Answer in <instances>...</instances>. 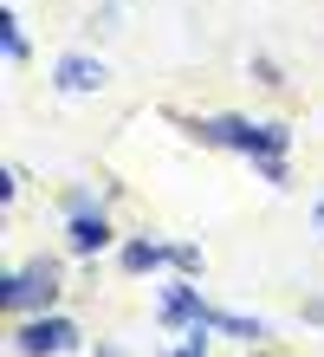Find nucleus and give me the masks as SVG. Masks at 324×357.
Here are the masks:
<instances>
[{
	"label": "nucleus",
	"mask_w": 324,
	"mask_h": 357,
	"mask_svg": "<svg viewBox=\"0 0 324 357\" xmlns=\"http://www.w3.org/2000/svg\"><path fill=\"white\" fill-rule=\"evenodd\" d=\"M156 266H176V247H162V241H130L123 247V273H156Z\"/></svg>",
	"instance_id": "obj_6"
},
{
	"label": "nucleus",
	"mask_w": 324,
	"mask_h": 357,
	"mask_svg": "<svg viewBox=\"0 0 324 357\" xmlns=\"http://www.w3.org/2000/svg\"><path fill=\"white\" fill-rule=\"evenodd\" d=\"M0 46H7V59H13V66L33 52V46H26V26H20V13H7V20H0Z\"/></svg>",
	"instance_id": "obj_8"
},
{
	"label": "nucleus",
	"mask_w": 324,
	"mask_h": 357,
	"mask_svg": "<svg viewBox=\"0 0 324 357\" xmlns=\"http://www.w3.org/2000/svg\"><path fill=\"white\" fill-rule=\"evenodd\" d=\"M65 247H72V254H104V247H111V221H104V208H84V215H72L65 221Z\"/></svg>",
	"instance_id": "obj_4"
},
{
	"label": "nucleus",
	"mask_w": 324,
	"mask_h": 357,
	"mask_svg": "<svg viewBox=\"0 0 324 357\" xmlns=\"http://www.w3.org/2000/svg\"><path fill=\"white\" fill-rule=\"evenodd\" d=\"M214 331H227V338H266V325L240 319V312H214Z\"/></svg>",
	"instance_id": "obj_7"
},
{
	"label": "nucleus",
	"mask_w": 324,
	"mask_h": 357,
	"mask_svg": "<svg viewBox=\"0 0 324 357\" xmlns=\"http://www.w3.org/2000/svg\"><path fill=\"white\" fill-rule=\"evenodd\" d=\"M176 273H201V247H176Z\"/></svg>",
	"instance_id": "obj_10"
},
{
	"label": "nucleus",
	"mask_w": 324,
	"mask_h": 357,
	"mask_svg": "<svg viewBox=\"0 0 324 357\" xmlns=\"http://www.w3.org/2000/svg\"><path fill=\"white\" fill-rule=\"evenodd\" d=\"M52 299H59V266L52 260H26V266H13L7 280H0V305H7L13 319L52 312Z\"/></svg>",
	"instance_id": "obj_1"
},
{
	"label": "nucleus",
	"mask_w": 324,
	"mask_h": 357,
	"mask_svg": "<svg viewBox=\"0 0 324 357\" xmlns=\"http://www.w3.org/2000/svg\"><path fill=\"white\" fill-rule=\"evenodd\" d=\"M305 319H311V325H324V299H311V305H305Z\"/></svg>",
	"instance_id": "obj_12"
},
{
	"label": "nucleus",
	"mask_w": 324,
	"mask_h": 357,
	"mask_svg": "<svg viewBox=\"0 0 324 357\" xmlns=\"http://www.w3.org/2000/svg\"><path fill=\"white\" fill-rule=\"evenodd\" d=\"M253 78H259V85H286V78H279V66H272V59H253Z\"/></svg>",
	"instance_id": "obj_11"
},
{
	"label": "nucleus",
	"mask_w": 324,
	"mask_h": 357,
	"mask_svg": "<svg viewBox=\"0 0 324 357\" xmlns=\"http://www.w3.org/2000/svg\"><path fill=\"white\" fill-rule=\"evenodd\" d=\"M162 357H208V325H194L188 338H182L176 351H162Z\"/></svg>",
	"instance_id": "obj_9"
},
{
	"label": "nucleus",
	"mask_w": 324,
	"mask_h": 357,
	"mask_svg": "<svg viewBox=\"0 0 324 357\" xmlns=\"http://www.w3.org/2000/svg\"><path fill=\"white\" fill-rule=\"evenodd\" d=\"M13 344L20 357H65V351H78V325L59 319V312H33V319H20Z\"/></svg>",
	"instance_id": "obj_2"
},
{
	"label": "nucleus",
	"mask_w": 324,
	"mask_h": 357,
	"mask_svg": "<svg viewBox=\"0 0 324 357\" xmlns=\"http://www.w3.org/2000/svg\"><path fill=\"white\" fill-rule=\"evenodd\" d=\"M318 227H324V208H318Z\"/></svg>",
	"instance_id": "obj_13"
},
{
	"label": "nucleus",
	"mask_w": 324,
	"mask_h": 357,
	"mask_svg": "<svg viewBox=\"0 0 324 357\" xmlns=\"http://www.w3.org/2000/svg\"><path fill=\"white\" fill-rule=\"evenodd\" d=\"M156 312H162V325H176V331H194V325H208V331H214V305H208L194 286H162Z\"/></svg>",
	"instance_id": "obj_3"
},
{
	"label": "nucleus",
	"mask_w": 324,
	"mask_h": 357,
	"mask_svg": "<svg viewBox=\"0 0 324 357\" xmlns=\"http://www.w3.org/2000/svg\"><path fill=\"white\" fill-rule=\"evenodd\" d=\"M104 78H111V72H104V59H91V52H65L59 66H52V85L59 91H98Z\"/></svg>",
	"instance_id": "obj_5"
}]
</instances>
